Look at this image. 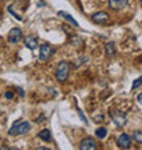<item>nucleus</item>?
<instances>
[{"label":"nucleus","mask_w":142,"mask_h":150,"mask_svg":"<svg viewBox=\"0 0 142 150\" xmlns=\"http://www.w3.org/2000/svg\"><path fill=\"white\" fill-rule=\"evenodd\" d=\"M58 15L62 16V18H64V19H67L68 22L72 25V26H75V28H79V23H78V22H77V21H75L74 18L70 15V14H67L66 11H59V12H58Z\"/></svg>","instance_id":"nucleus-11"},{"label":"nucleus","mask_w":142,"mask_h":150,"mask_svg":"<svg viewBox=\"0 0 142 150\" xmlns=\"http://www.w3.org/2000/svg\"><path fill=\"white\" fill-rule=\"evenodd\" d=\"M78 113H79V117H81V119L83 120V123H85V124H89V122H87L86 116H85V115H83L82 112H81V109H78Z\"/></svg>","instance_id":"nucleus-19"},{"label":"nucleus","mask_w":142,"mask_h":150,"mask_svg":"<svg viewBox=\"0 0 142 150\" xmlns=\"http://www.w3.org/2000/svg\"><path fill=\"white\" fill-rule=\"evenodd\" d=\"M105 53H107V56H109V57L115 56V53H116V45H115V42H112V41L107 42V45H105Z\"/></svg>","instance_id":"nucleus-12"},{"label":"nucleus","mask_w":142,"mask_h":150,"mask_svg":"<svg viewBox=\"0 0 142 150\" xmlns=\"http://www.w3.org/2000/svg\"><path fill=\"white\" fill-rule=\"evenodd\" d=\"M7 40L10 44H18L22 40V30L19 28H12L8 33Z\"/></svg>","instance_id":"nucleus-5"},{"label":"nucleus","mask_w":142,"mask_h":150,"mask_svg":"<svg viewBox=\"0 0 142 150\" xmlns=\"http://www.w3.org/2000/svg\"><path fill=\"white\" fill-rule=\"evenodd\" d=\"M0 18H1V15H0Z\"/></svg>","instance_id":"nucleus-25"},{"label":"nucleus","mask_w":142,"mask_h":150,"mask_svg":"<svg viewBox=\"0 0 142 150\" xmlns=\"http://www.w3.org/2000/svg\"><path fill=\"white\" fill-rule=\"evenodd\" d=\"M131 145H133V139L129 134H120L118 138V146L120 149H130Z\"/></svg>","instance_id":"nucleus-6"},{"label":"nucleus","mask_w":142,"mask_h":150,"mask_svg":"<svg viewBox=\"0 0 142 150\" xmlns=\"http://www.w3.org/2000/svg\"><path fill=\"white\" fill-rule=\"evenodd\" d=\"M25 45H26V48H29L30 51H34L36 48H37V45H38V41H37V38H36L34 36H29L25 38Z\"/></svg>","instance_id":"nucleus-10"},{"label":"nucleus","mask_w":142,"mask_h":150,"mask_svg":"<svg viewBox=\"0 0 142 150\" xmlns=\"http://www.w3.org/2000/svg\"><path fill=\"white\" fill-rule=\"evenodd\" d=\"M38 138L43 139V141H45V142H49L52 139V135H51V131L48 130V128H45V130H41L38 132Z\"/></svg>","instance_id":"nucleus-13"},{"label":"nucleus","mask_w":142,"mask_h":150,"mask_svg":"<svg viewBox=\"0 0 142 150\" xmlns=\"http://www.w3.org/2000/svg\"><path fill=\"white\" fill-rule=\"evenodd\" d=\"M97 149V142L93 138H85L81 141L79 150H96Z\"/></svg>","instance_id":"nucleus-7"},{"label":"nucleus","mask_w":142,"mask_h":150,"mask_svg":"<svg viewBox=\"0 0 142 150\" xmlns=\"http://www.w3.org/2000/svg\"><path fill=\"white\" fill-rule=\"evenodd\" d=\"M37 150H51V149H48V147H43V146H41V147H38Z\"/></svg>","instance_id":"nucleus-21"},{"label":"nucleus","mask_w":142,"mask_h":150,"mask_svg":"<svg viewBox=\"0 0 142 150\" xmlns=\"http://www.w3.org/2000/svg\"><path fill=\"white\" fill-rule=\"evenodd\" d=\"M53 53H55V49H53L49 44H43V45L40 47V55H38L40 62H48V60L52 57Z\"/></svg>","instance_id":"nucleus-3"},{"label":"nucleus","mask_w":142,"mask_h":150,"mask_svg":"<svg viewBox=\"0 0 142 150\" xmlns=\"http://www.w3.org/2000/svg\"><path fill=\"white\" fill-rule=\"evenodd\" d=\"M141 82H142V78H141V76H139V78H137V81H134V83H133L131 90H135L137 87H141Z\"/></svg>","instance_id":"nucleus-17"},{"label":"nucleus","mask_w":142,"mask_h":150,"mask_svg":"<svg viewBox=\"0 0 142 150\" xmlns=\"http://www.w3.org/2000/svg\"><path fill=\"white\" fill-rule=\"evenodd\" d=\"M134 141H137L138 143H141L142 142V132H141V130H137V131H134Z\"/></svg>","instance_id":"nucleus-15"},{"label":"nucleus","mask_w":142,"mask_h":150,"mask_svg":"<svg viewBox=\"0 0 142 150\" xmlns=\"http://www.w3.org/2000/svg\"><path fill=\"white\" fill-rule=\"evenodd\" d=\"M92 19H93V22L100 23V25L107 23L108 19H109V15H108V12H105V11H99V12H96V14L92 15Z\"/></svg>","instance_id":"nucleus-8"},{"label":"nucleus","mask_w":142,"mask_h":150,"mask_svg":"<svg viewBox=\"0 0 142 150\" xmlns=\"http://www.w3.org/2000/svg\"><path fill=\"white\" fill-rule=\"evenodd\" d=\"M111 117H112V122L116 127H124L127 123V117L126 115L120 111H112L111 112Z\"/></svg>","instance_id":"nucleus-4"},{"label":"nucleus","mask_w":142,"mask_h":150,"mask_svg":"<svg viewBox=\"0 0 142 150\" xmlns=\"http://www.w3.org/2000/svg\"><path fill=\"white\" fill-rule=\"evenodd\" d=\"M19 94H21V97H23V96H25V93H23V90H22V89H19Z\"/></svg>","instance_id":"nucleus-22"},{"label":"nucleus","mask_w":142,"mask_h":150,"mask_svg":"<svg viewBox=\"0 0 142 150\" xmlns=\"http://www.w3.org/2000/svg\"><path fill=\"white\" fill-rule=\"evenodd\" d=\"M108 134V130H107L105 127H99L97 130H96V137L99 139H104Z\"/></svg>","instance_id":"nucleus-14"},{"label":"nucleus","mask_w":142,"mask_h":150,"mask_svg":"<svg viewBox=\"0 0 142 150\" xmlns=\"http://www.w3.org/2000/svg\"><path fill=\"white\" fill-rule=\"evenodd\" d=\"M29 130H30V123L29 122H16L15 124L10 128L8 134L11 135V137H15V135H23V134H26Z\"/></svg>","instance_id":"nucleus-2"},{"label":"nucleus","mask_w":142,"mask_h":150,"mask_svg":"<svg viewBox=\"0 0 142 150\" xmlns=\"http://www.w3.org/2000/svg\"><path fill=\"white\" fill-rule=\"evenodd\" d=\"M6 150H18V149H15V147H6Z\"/></svg>","instance_id":"nucleus-23"},{"label":"nucleus","mask_w":142,"mask_h":150,"mask_svg":"<svg viewBox=\"0 0 142 150\" xmlns=\"http://www.w3.org/2000/svg\"><path fill=\"white\" fill-rule=\"evenodd\" d=\"M129 1H130V0H109V1H108V4H109L111 10L118 11V10H123V8L129 4Z\"/></svg>","instance_id":"nucleus-9"},{"label":"nucleus","mask_w":142,"mask_h":150,"mask_svg":"<svg viewBox=\"0 0 142 150\" xmlns=\"http://www.w3.org/2000/svg\"><path fill=\"white\" fill-rule=\"evenodd\" d=\"M70 70H71V66L68 62L63 60V62H60L58 64V67H56V71H55V76L56 79L59 81V82H66L70 76Z\"/></svg>","instance_id":"nucleus-1"},{"label":"nucleus","mask_w":142,"mask_h":150,"mask_svg":"<svg viewBox=\"0 0 142 150\" xmlns=\"http://www.w3.org/2000/svg\"><path fill=\"white\" fill-rule=\"evenodd\" d=\"M8 12H10V14H11L12 16H15V18H16L18 21H22V16H21L19 14H16V12L14 11V7H12V6H8Z\"/></svg>","instance_id":"nucleus-16"},{"label":"nucleus","mask_w":142,"mask_h":150,"mask_svg":"<svg viewBox=\"0 0 142 150\" xmlns=\"http://www.w3.org/2000/svg\"><path fill=\"white\" fill-rule=\"evenodd\" d=\"M86 60H87V57H83V59H82V57H79V59H78V62L75 63V68H77V67H79V64H81V63H83V62H86Z\"/></svg>","instance_id":"nucleus-20"},{"label":"nucleus","mask_w":142,"mask_h":150,"mask_svg":"<svg viewBox=\"0 0 142 150\" xmlns=\"http://www.w3.org/2000/svg\"><path fill=\"white\" fill-rule=\"evenodd\" d=\"M1 41H3V38H1V37H0V44H1Z\"/></svg>","instance_id":"nucleus-24"},{"label":"nucleus","mask_w":142,"mask_h":150,"mask_svg":"<svg viewBox=\"0 0 142 150\" xmlns=\"http://www.w3.org/2000/svg\"><path fill=\"white\" fill-rule=\"evenodd\" d=\"M4 98H7V100L14 98V91H6L4 93Z\"/></svg>","instance_id":"nucleus-18"}]
</instances>
